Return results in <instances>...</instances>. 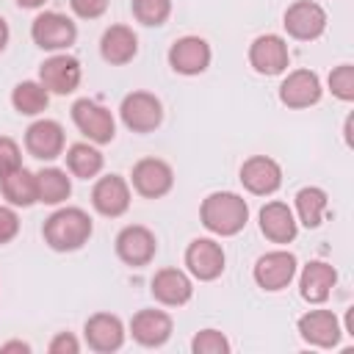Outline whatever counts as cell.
Returning <instances> with one entry per match:
<instances>
[{"label": "cell", "instance_id": "obj_1", "mask_svg": "<svg viewBox=\"0 0 354 354\" xmlns=\"http://www.w3.org/2000/svg\"><path fill=\"white\" fill-rule=\"evenodd\" d=\"M91 232H94L91 216L83 207H58L53 216H47L41 227L44 243L53 252H77L88 243Z\"/></svg>", "mask_w": 354, "mask_h": 354}, {"label": "cell", "instance_id": "obj_2", "mask_svg": "<svg viewBox=\"0 0 354 354\" xmlns=\"http://www.w3.org/2000/svg\"><path fill=\"white\" fill-rule=\"evenodd\" d=\"M199 221L213 235L230 238V235H238L246 227V221H249V205H246L243 196H238L232 191H213V194H207L202 199Z\"/></svg>", "mask_w": 354, "mask_h": 354}, {"label": "cell", "instance_id": "obj_3", "mask_svg": "<svg viewBox=\"0 0 354 354\" xmlns=\"http://www.w3.org/2000/svg\"><path fill=\"white\" fill-rule=\"evenodd\" d=\"M30 39L36 47L50 50V53H64L75 44L77 39V25L61 14V11H41L30 22Z\"/></svg>", "mask_w": 354, "mask_h": 354}, {"label": "cell", "instance_id": "obj_4", "mask_svg": "<svg viewBox=\"0 0 354 354\" xmlns=\"http://www.w3.org/2000/svg\"><path fill=\"white\" fill-rule=\"evenodd\" d=\"M119 116H122L127 130H133V133H152L163 122V105L149 91H130L122 100V105H119Z\"/></svg>", "mask_w": 354, "mask_h": 354}, {"label": "cell", "instance_id": "obj_5", "mask_svg": "<svg viewBox=\"0 0 354 354\" xmlns=\"http://www.w3.org/2000/svg\"><path fill=\"white\" fill-rule=\"evenodd\" d=\"M72 122L91 144H111L116 136V122H113L111 111L88 97H83L72 105Z\"/></svg>", "mask_w": 354, "mask_h": 354}, {"label": "cell", "instance_id": "obj_6", "mask_svg": "<svg viewBox=\"0 0 354 354\" xmlns=\"http://www.w3.org/2000/svg\"><path fill=\"white\" fill-rule=\"evenodd\" d=\"M296 254L288 252V249H274V252H266L257 257L254 263V282L268 290V293H277L282 288H288L296 277Z\"/></svg>", "mask_w": 354, "mask_h": 354}, {"label": "cell", "instance_id": "obj_7", "mask_svg": "<svg viewBox=\"0 0 354 354\" xmlns=\"http://www.w3.org/2000/svg\"><path fill=\"white\" fill-rule=\"evenodd\" d=\"M80 77H83L80 61L75 55H66V53H55L39 66V83L50 94H61V97L72 94L80 86Z\"/></svg>", "mask_w": 354, "mask_h": 354}, {"label": "cell", "instance_id": "obj_8", "mask_svg": "<svg viewBox=\"0 0 354 354\" xmlns=\"http://www.w3.org/2000/svg\"><path fill=\"white\" fill-rule=\"evenodd\" d=\"M130 183H133L136 194H141L147 199H160L171 191L174 171L160 158H141V160H136V166L130 171Z\"/></svg>", "mask_w": 354, "mask_h": 354}, {"label": "cell", "instance_id": "obj_9", "mask_svg": "<svg viewBox=\"0 0 354 354\" xmlns=\"http://www.w3.org/2000/svg\"><path fill=\"white\" fill-rule=\"evenodd\" d=\"M282 25H285L288 36H293L299 41H313L326 30V11L315 0H296L288 6Z\"/></svg>", "mask_w": 354, "mask_h": 354}, {"label": "cell", "instance_id": "obj_10", "mask_svg": "<svg viewBox=\"0 0 354 354\" xmlns=\"http://www.w3.org/2000/svg\"><path fill=\"white\" fill-rule=\"evenodd\" d=\"M158 252V241H155V232L144 224H127L124 230H119L116 235V254L122 263L133 266V268H141V266H149L152 257Z\"/></svg>", "mask_w": 354, "mask_h": 354}, {"label": "cell", "instance_id": "obj_11", "mask_svg": "<svg viewBox=\"0 0 354 354\" xmlns=\"http://www.w3.org/2000/svg\"><path fill=\"white\" fill-rule=\"evenodd\" d=\"M249 64L257 75H266V77H274V75H282L290 64V53H288V41L277 33H263L252 41L249 47Z\"/></svg>", "mask_w": 354, "mask_h": 354}, {"label": "cell", "instance_id": "obj_12", "mask_svg": "<svg viewBox=\"0 0 354 354\" xmlns=\"http://www.w3.org/2000/svg\"><path fill=\"white\" fill-rule=\"evenodd\" d=\"M224 249L213 238H194L185 249V266L199 282H213L224 274Z\"/></svg>", "mask_w": 354, "mask_h": 354}, {"label": "cell", "instance_id": "obj_13", "mask_svg": "<svg viewBox=\"0 0 354 354\" xmlns=\"http://www.w3.org/2000/svg\"><path fill=\"white\" fill-rule=\"evenodd\" d=\"M210 44L202 36H183L169 47V66L177 75H202L210 66Z\"/></svg>", "mask_w": 354, "mask_h": 354}, {"label": "cell", "instance_id": "obj_14", "mask_svg": "<svg viewBox=\"0 0 354 354\" xmlns=\"http://www.w3.org/2000/svg\"><path fill=\"white\" fill-rule=\"evenodd\" d=\"M321 94H324L321 77L313 69H293L279 83V102L288 105V108H293V111H301V108L315 105L321 100Z\"/></svg>", "mask_w": 354, "mask_h": 354}, {"label": "cell", "instance_id": "obj_15", "mask_svg": "<svg viewBox=\"0 0 354 354\" xmlns=\"http://www.w3.org/2000/svg\"><path fill=\"white\" fill-rule=\"evenodd\" d=\"M64 144H66V136H64L61 122H55V119H36L25 130V149L36 160H55V158H61Z\"/></svg>", "mask_w": 354, "mask_h": 354}, {"label": "cell", "instance_id": "obj_16", "mask_svg": "<svg viewBox=\"0 0 354 354\" xmlns=\"http://www.w3.org/2000/svg\"><path fill=\"white\" fill-rule=\"evenodd\" d=\"M241 185L254 196H268L282 185V166L268 155H252L241 166Z\"/></svg>", "mask_w": 354, "mask_h": 354}, {"label": "cell", "instance_id": "obj_17", "mask_svg": "<svg viewBox=\"0 0 354 354\" xmlns=\"http://www.w3.org/2000/svg\"><path fill=\"white\" fill-rule=\"evenodd\" d=\"M91 205L100 216L119 218L130 207V183L119 174H105L91 188Z\"/></svg>", "mask_w": 354, "mask_h": 354}, {"label": "cell", "instance_id": "obj_18", "mask_svg": "<svg viewBox=\"0 0 354 354\" xmlns=\"http://www.w3.org/2000/svg\"><path fill=\"white\" fill-rule=\"evenodd\" d=\"M299 335L315 348H335L340 343V321L332 310H307L299 318Z\"/></svg>", "mask_w": 354, "mask_h": 354}, {"label": "cell", "instance_id": "obj_19", "mask_svg": "<svg viewBox=\"0 0 354 354\" xmlns=\"http://www.w3.org/2000/svg\"><path fill=\"white\" fill-rule=\"evenodd\" d=\"M83 337L88 343L91 351H100V354H111V351H119L122 343H124V324L119 315H111V313H94L86 326H83Z\"/></svg>", "mask_w": 354, "mask_h": 354}, {"label": "cell", "instance_id": "obj_20", "mask_svg": "<svg viewBox=\"0 0 354 354\" xmlns=\"http://www.w3.org/2000/svg\"><path fill=\"white\" fill-rule=\"evenodd\" d=\"M174 321L163 310H138L130 318V335L144 348H158L171 337Z\"/></svg>", "mask_w": 354, "mask_h": 354}, {"label": "cell", "instance_id": "obj_21", "mask_svg": "<svg viewBox=\"0 0 354 354\" xmlns=\"http://www.w3.org/2000/svg\"><path fill=\"white\" fill-rule=\"evenodd\" d=\"M260 232L271 241V243H290L293 238H296V232H299V221H296V213L285 205V202H279V199H274V202H266L263 207H260Z\"/></svg>", "mask_w": 354, "mask_h": 354}, {"label": "cell", "instance_id": "obj_22", "mask_svg": "<svg viewBox=\"0 0 354 354\" xmlns=\"http://www.w3.org/2000/svg\"><path fill=\"white\" fill-rule=\"evenodd\" d=\"M337 285V271L335 266L324 263V260H310L304 268H301V277H299V293L304 301L310 304H324L329 296H332V288Z\"/></svg>", "mask_w": 354, "mask_h": 354}, {"label": "cell", "instance_id": "obj_23", "mask_svg": "<svg viewBox=\"0 0 354 354\" xmlns=\"http://www.w3.org/2000/svg\"><path fill=\"white\" fill-rule=\"evenodd\" d=\"M149 290H152L155 301H160L166 307H180L194 296V282L180 268H160V271H155Z\"/></svg>", "mask_w": 354, "mask_h": 354}, {"label": "cell", "instance_id": "obj_24", "mask_svg": "<svg viewBox=\"0 0 354 354\" xmlns=\"http://www.w3.org/2000/svg\"><path fill=\"white\" fill-rule=\"evenodd\" d=\"M138 53V36L133 33V28L127 25H111L105 28L102 39H100V55L111 64V66H124L136 58Z\"/></svg>", "mask_w": 354, "mask_h": 354}, {"label": "cell", "instance_id": "obj_25", "mask_svg": "<svg viewBox=\"0 0 354 354\" xmlns=\"http://www.w3.org/2000/svg\"><path fill=\"white\" fill-rule=\"evenodd\" d=\"M0 191L8 199L11 207H30V205L39 202V196H36V174L28 171L25 166L3 174L0 177Z\"/></svg>", "mask_w": 354, "mask_h": 354}, {"label": "cell", "instance_id": "obj_26", "mask_svg": "<svg viewBox=\"0 0 354 354\" xmlns=\"http://www.w3.org/2000/svg\"><path fill=\"white\" fill-rule=\"evenodd\" d=\"M329 210V196L324 188L318 185H307L296 194V221L304 224L307 230H315L321 227L324 216Z\"/></svg>", "mask_w": 354, "mask_h": 354}, {"label": "cell", "instance_id": "obj_27", "mask_svg": "<svg viewBox=\"0 0 354 354\" xmlns=\"http://www.w3.org/2000/svg\"><path fill=\"white\" fill-rule=\"evenodd\" d=\"M69 194H72V180L66 177L64 169L44 166L41 171H36V196L41 205H61L69 199Z\"/></svg>", "mask_w": 354, "mask_h": 354}, {"label": "cell", "instance_id": "obj_28", "mask_svg": "<svg viewBox=\"0 0 354 354\" xmlns=\"http://www.w3.org/2000/svg\"><path fill=\"white\" fill-rule=\"evenodd\" d=\"M64 158H66V169H69L75 177H80V180H91V177H97V174L102 171V166H105L102 152H100L97 147L86 144V141L72 144V147L66 149Z\"/></svg>", "mask_w": 354, "mask_h": 354}, {"label": "cell", "instance_id": "obj_29", "mask_svg": "<svg viewBox=\"0 0 354 354\" xmlns=\"http://www.w3.org/2000/svg\"><path fill=\"white\" fill-rule=\"evenodd\" d=\"M11 105L22 116H39L50 105V91L39 80H22L11 91Z\"/></svg>", "mask_w": 354, "mask_h": 354}, {"label": "cell", "instance_id": "obj_30", "mask_svg": "<svg viewBox=\"0 0 354 354\" xmlns=\"http://www.w3.org/2000/svg\"><path fill=\"white\" fill-rule=\"evenodd\" d=\"M130 11H133V17H136L141 25L158 28V25H163V22L169 19V14H171V0H133V3H130Z\"/></svg>", "mask_w": 354, "mask_h": 354}, {"label": "cell", "instance_id": "obj_31", "mask_svg": "<svg viewBox=\"0 0 354 354\" xmlns=\"http://www.w3.org/2000/svg\"><path fill=\"white\" fill-rule=\"evenodd\" d=\"M194 354H230V340L218 329H202L191 340Z\"/></svg>", "mask_w": 354, "mask_h": 354}, {"label": "cell", "instance_id": "obj_32", "mask_svg": "<svg viewBox=\"0 0 354 354\" xmlns=\"http://www.w3.org/2000/svg\"><path fill=\"white\" fill-rule=\"evenodd\" d=\"M329 91L340 100V102H351L354 100V66L351 64H340L329 72Z\"/></svg>", "mask_w": 354, "mask_h": 354}, {"label": "cell", "instance_id": "obj_33", "mask_svg": "<svg viewBox=\"0 0 354 354\" xmlns=\"http://www.w3.org/2000/svg\"><path fill=\"white\" fill-rule=\"evenodd\" d=\"M22 166V149L11 136H0V177Z\"/></svg>", "mask_w": 354, "mask_h": 354}, {"label": "cell", "instance_id": "obj_34", "mask_svg": "<svg viewBox=\"0 0 354 354\" xmlns=\"http://www.w3.org/2000/svg\"><path fill=\"white\" fill-rule=\"evenodd\" d=\"M19 235V216H17V210L8 205H0V246L3 243H8V241H14Z\"/></svg>", "mask_w": 354, "mask_h": 354}, {"label": "cell", "instance_id": "obj_35", "mask_svg": "<svg viewBox=\"0 0 354 354\" xmlns=\"http://www.w3.org/2000/svg\"><path fill=\"white\" fill-rule=\"evenodd\" d=\"M69 8L80 19H97L108 11V0H69Z\"/></svg>", "mask_w": 354, "mask_h": 354}, {"label": "cell", "instance_id": "obj_36", "mask_svg": "<svg viewBox=\"0 0 354 354\" xmlns=\"http://www.w3.org/2000/svg\"><path fill=\"white\" fill-rule=\"evenodd\" d=\"M50 354H77L80 351V343L72 332H58L53 340H50Z\"/></svg>", "mask_w": 354, "mask_h": 354}, {"label": "cell", "instance_id": "obj_37", "mask_svg": "<svg viewBox=\"0 0 354 354\" xmlns=\"http://www.w3.org/2000/svg\"><path fill=\"white\" fill-rule=\"evenodd\" d=\"M11 351H19V354H30V346L25 340H8L0 346V354H11Z\"/></svg>", "mask_w": 354, "mask_h": 354}, {"label": "cell", "instance_id": "obj_38", "mask_svg": "<svg viewBox=\"0 0 354 354\" xmlns=\"http://www.w3.org/2000/svg\"><path fill=\"white\" fill-rule=\"evenodd\" d=\"M8 36H11V30H8V22L0 17V53L6 50V44H8Z\"/></svg>", "mask_w": 354, "mask_h": 354}, {"label": "cell", "instance_id": "obj_39", "mask_svg": "<svg viewBox=\"0 0 354 354\" xmlns=\"http://www.w3.org/2000/svg\"><path fill=\"white\" fill-rule=\"evenodd\" d=\"M19 8H41L47 0H14Z\"/></svg>", "mask_w": 354, "mask_h": 354}, {"label": "cell", "instance_id": "obj_40", "mask_svg": "<svg viewBox=\"0 0 354 354\" xmlns=\"http://www.w3.org/2000/svg\"><path fill=\"white\" fill-rule=\"evenodd\" d=\"M343 133H346V144L351 147V116L346 119V130H343Z\"/></svg>", "mask_w": 354, "mask_h": 354}]
</instances>
